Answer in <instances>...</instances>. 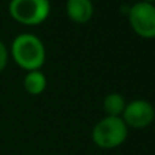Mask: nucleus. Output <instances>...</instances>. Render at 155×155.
Masks as SVG:
<instances>
[{
	"label": "nucleus",
	"instance_id": "obj_4",
	"mask_svg": "<svg viewBox=\"0 0 155 155\" xmlns=\"http://www.w3.org/2000/svg\"><path fill=\"white\" fill-rule=\"evenodd\" d=\"M126 18L136 36L146 40L155 38V4L140 0L129 6Z\"/></svg>",
	"mask_w": 155,
	"mask_h": 155
},
{
	"label": "nucleus",
	"instance_id": "obj_1",
	"mask_svg": "<svg viewBox=\"0 0 155 155\" xmlns=\"http://www.w3.org/2000/svg\"><path fill=\"white\" fill-rule=\"evenodd\" d=\"M8 51L15 64L25 71L41 70L47 61V50L43 40L33 33L15 36Z\"/></svg>",
	"mask_w": 155,
	"mask_h": 155
},
{
	"label": "nucleus",
	"instance_id": "obj_3",
	"mask_svg": "<svg viewBox=\"0 0 155 155\" xmlns=\"http://www.w3.org/2000/svg\"><path fill=\"white\" fill-rule=\"evenodd\" d=\"M8 14L24 26H38L51 14L50 0H10Z\"/></svg>",
	"mask_w": 155,
	"mask_h": 155
},
{
	"label": "nucleus",
	"instance_id": "obj_2",
	"mask_svg": "<svg viewBox=\"0 0 155 155\" xmlns=\"http://www.w3.org/2000/svg\"><path fill=\"white\" fill-rule=\"evenodd\" d=\"M129 128L121 117H103L92 128L91 137L96 147L102 150H114L122 146L128 139Z\"/></svg>",
	"mask_w": 155,
	"mask_h": 155
},
{
	"label": "nucleus",
	"instance_id": "obj_9",
	"mask_svg": "<svg viewBox=\"0 0 155 155\" xmlns=\"http://www.w3.org/2000/svg\"><path fill=\"white\" fill-rule=\"evenodd\" d=\"M10 59V51L7 48V45L4 44V41L0 40V74L6 70L7 64H8Z\"/></svg>",
	"mask_w": 155,
	"mask_h": 155
},
{
	"label": "nucleus",
	"instance_id": "obj_10",
	"mask_svg": "<svg viewBox=\"0 0 155 155\" xmlns=\"http://www.w3.org/2000/svg\"><path fill=\"white\" fill-rule=\"evenodd\" d=\"M141 2H147V3H152V4H155V0H141Z\"/></svg>",
	"mask_w": 155,
	"mask_h": 155
},
{
	"label": "nucleus",
	"instance_id": "obj_5",
	"mask_svg": "<svg viewBox=\"0 0 155 155\" xmlns=\"http://www.w3.org/2000/svg\"><path fill=\"white\" fill-rule=\"evenodd\" d=\"M121 118L128 128L144 129L155 121V107L146 99H133L126 103Z\"/></svg>",
	"mask_w": 155,
	"mask_h": 155
},
{
	"label": "nucleus",
	"instance_id": "obj_6",
	"mask_svg": "<svg viewBox=\"0 0 155 155\" xmlns=\"http://www.w3.org/2000/svg\"><path fill=\"white\" fill-rule=\"evenodd\" d=\"M95 7L92 0H66V14L77 25H85L92 19Z\"/></svg>",
	"mask_w": 155,
	"mask_h": 155
},
{
	"label": "nucleus",
	"instance_id": "obj_8",
	"mask_svg": "<svg viewBox=\"0 0 155 155\" xmlns=\"http://www.w3.org/2000/svg\"><path fill=\"white\" fill-rule=\"evenodd\" d=\"M126 99L118 92L107 94L103 99V110L108 117H122V113L126 107Z\"/></svg>",
	"mask_w": 155,
	"mask_h": 155
},
{
	"label": "nucleus",
	"instance_id": "obj_7",
	"mask_svg": "<svg viewBox=\"0 0 155 155\" xmlns=\"http://www.w3.org/2000/svg\"><path fill=\"white\" fill-rule=\"evenodd\" d=\"M24 89L32 96L41 95L47 88V76L43 70L26 71L24 77Z\"/></svg>",
	"mask_w": 155,
	"mask_h": 155
}]
</instances>
